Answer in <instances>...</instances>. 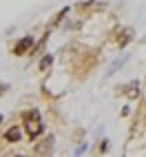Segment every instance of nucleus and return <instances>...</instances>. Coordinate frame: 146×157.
<instances>
[{"label": "nucleus", "instance_id": "obj_1", "mask_svg": "<svg viewBox=\"0 0 146 157\" xmlns=\"http://www.w3.org/2000/svg\"><path fill=\"white\" fill-rule=\"evenodd\" d=\"M25 128L29 133V137H38L42 133V120H40L38 111H27L25 113Z\"/></svg>", "mask_w": 146, "mask_h": 157}, {"label": "nucleus", "instance_id": "obj_2", "mask_svg": "<svg viewBox=\"0 0 146 157\" xmlns=\"http://www.w3.org/2000/svg\"><path fill=\"white\" fill-rule=\"evenodd\" d=\"M31 44H33V40H31V38H25V40H20V42L16 44V49H13V53H16V56H22V53H27Z\"/></svg>", "mask_w": 146, "mask_h": 157}, {"label": "nucleus", "instance_id": "obj_3", "mask_svg": "<svg viewBox=\"0 0 146 157\" xmlns=\"http://www.w3.org/2000/svg\"><path fill=\"white\" fill-rule=\"evenodd\" d=\"M5 140H7V142H18V140H20V128H18V126L9 128L7 135H5Z\"/></svg>", "mask_w": 146, "mask_h": 157}, {"label": "nucleus", "instance_id": "obj_4", "mask_svg": "<svg viewBox=\"0 0 146 157\" xmlns=\"http://www.w3.org/2000/svg\"><path fill=\"white\" fill-rule=\"evenodd\" d=\"M131 38H133V29H129V31H124V33H122V40H120V44L124 47L126 42H131Z\"/></svg>", "mask_w": 146, "mask_h": 157}, {"label": "nucleus", "instance_id": "obj_5", "mask_svg": "<svg viewBox=\"0 0 146 157\" xmlns=\"http://www.w3.org/2000/svg\"><path fill=\"white\" fill-rule=\"evenodd\" d=\"M129 95L131 98H137V82H133V84L129 86Z\"/></svg>", "mask_w": 146, "mask_h": 157}, {"label": "nucleus", "instance_id": "obj_6", "mask_svg": "<svg viewBox=\"0 0 146 157\" xmlns=\"http://www.w3.org/2000/svg\"><path fill=\"white\" fill-rule=\"evenodd\" d=\"M49 64H51V56H44V60L40 62V69H47Z\"/></svg>", "mask_w": 146, "mask_h": 157}, {"label": "nucleus", "instance_id": "obj_7", "mask_svg": "<svg viewBox=\"0 0 146 157\" xmlns=\"http://www.w3.org/2000/svg\"><path fill=\"white\" fill-rule=\"evenodd\" d=\"M0 122H2V115H0Z\"/></svg>", "mask_w": 146, "mask_h": 157}]
</instances>
